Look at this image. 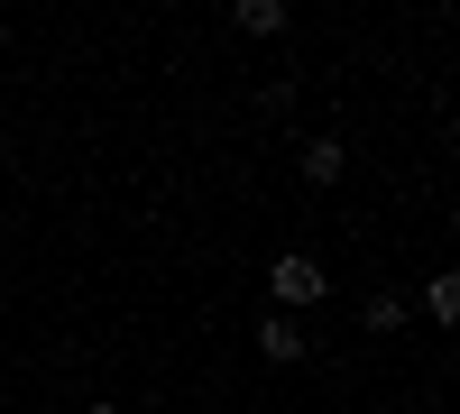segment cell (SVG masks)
<instances>
[{
	"label": "cell",
	"instance_id": "cell-6",
	"mask_svg": "<svg viewBox=\"0 0 460 414\" xmlns=\"http://www.w3.org/2000/svg\"><path fill=\"white\" fill-rule=\"evenodd\" d=\"M359 322H368V331H396V322H405V295H368Z\"/></svg>",
	"mask_w": 460,
	"mask_h": 414
},
{
	"label": "cell",
	"instance_id": "cell-3",
	"mask_svg": "<svg viewBox=\"0 0 460 414\" xmlns=\"http://www.w3.org/2000/svg\"><path fill=\"white\" fill-rule=\"evenodd\" d=\"M230 28H240V37H277V28H286V0H240Z\"/></svg>",
	"mask_w": 460,
	"mask_h": 414
},
{
	"label": "cell",
	"instance_id": "cell-1",
	"mask_svg": "<svg viewBox=\"0 0 460 414\" xmlns=\"http://www.w3.org/2000/svg\"><path fill=\"white\" fill-rule=\"evenodd\" d=\"M267 295H277V304H286V322H295L304 304H323V295H332V277H323V268H314L304 249H286L277 268H267Z\"/></svg>",
	"mask_w": 460,
	"mask_h": 414
},
{
	"label": "cell",
	"instance_id": "cell-7",
	"mask_svg": "<svg viewBox=\"0 0 460 414\" xmlns=\"http://www.w3.org/2000/svg\"><path fill=\"white\" fill-rule=\"evenodd\" d=\"M84 414H120V405H84Z\"/></svg>",
	"mask_w": 460,
	"mask_h": 414
},
{
	"label": "cell",
	"instance_id": "cell-8",
	"mask_svg": "<svg viewBox=\"0 0 460 414\" xmlns=\"http://www.w3.org/2000/svg\"><path fill=\"white\" fill-rule=\"evenodd\" d=\"M0 313H10V304H0Z\"/></svg>",
	"mask_w": 460,
	"mask_h": 414
},
{
	"label": "cell",
	"instance_id": "cell-4",
	"mask_svg": "<svg viewBox=\"0 0 460 414\" xmlns=\"http://www.w3.org/2000/svg\"><path fill=\"white\" fill-rule=\"evenodd\" d=\"M341 166H350V147H341V138H314V147H304V175H314V184H341Z\"/></svg>",
	"mask_w": 460,
	"mask_h": 414
},
{
	"label": "cell",
	"instance_id": "cell-5",
	"mask_svg": "<svg viewBox=\"0 0 460 414\" xmlns=\"http://www.w3.org/2000/svg\"><path fill=\"white\" fill-rule=\"evenodd\" d=\"M424 313H433V322H460V277H451V268L424 286Z\"/></svg>",
	"mask_w": 460,
	"mask_h": 414
},
{
	"label": "cell",
	"instance_id": "cell-2",
	"mask_svg": "<svg viewBox=\"0 0 460 414\" xmlns=\"http://www.w3.org/2000/svg\"><path fill=\"white\" fill-rule=\"evenodd\" d=\"M258 359H277V368H295V359H304V331H295L286 313H258Z\"/></svg>",
	"mask_w": 460,
	"mask_h": 414
}]
</instances>
